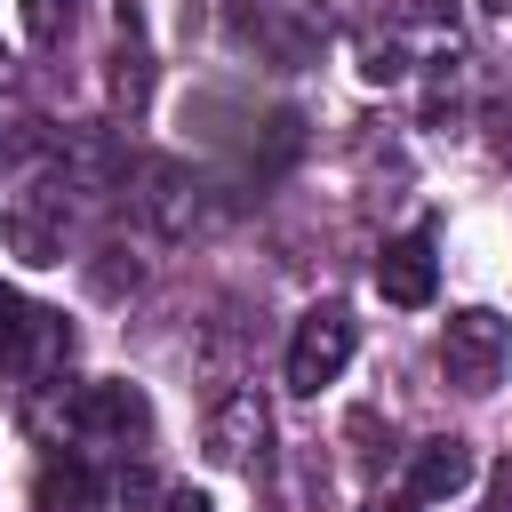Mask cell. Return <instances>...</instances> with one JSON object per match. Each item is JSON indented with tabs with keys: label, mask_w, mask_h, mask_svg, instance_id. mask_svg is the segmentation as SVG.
I'll list each match as a JSON object with an SVG mask.
<instances>
[{
	"label": "cell",
	"mask_w": 512,
	"mask_h": 512,
	"mask_svg": "<svg viewBox=\"0 0 512 512\" xmlns=\"http://www.w3.org/2000/svg\"><path fill=\"white\" fill-rule=\"evenodd\" d=\"M504 360H512V328H504V312H488V304L448 312V328H440V376H448L456 392H496Z\"/></svg>",
	"instance_id": "6da1fadb"
},
{
	"label": "cell",
	"mask_w": 512,
	"mask_h": 512,
	"mask_svg": "<svg viewBox=\"0 0 512 512\" xmlns=\"http://www.w3.org/2000/svg\"><path fill=\"white\" fill-rule=\"evenodd\" d=\"M64 424H72L80 440H112V448H128V440L152 432V400H144L136 384H120V376H96V384H80V392L64 400Z\"/></svg>",
	"instance_id": "7a4b0ae2"
},
{
	"label": "cell",
	"mask_w": 512,
	"mask_h": 512,
	"mask_svg": "<svg viewBox=\"0 0 512 512\" xmlns=\"http://www.w3.org/2000/svg\"><path fill=\"white\" fill-rule=\"evenodd\" d=\"M344 360H352V320H344L336 304L304 312L296 336H288V392H320V384H336Z\"/></svg>",
	"instance_id": "3957f363"
},
{
	"label": "cell",
	"mask_w": 512,
	"mask_h": 512,
	"mask_svg": "<svg viewBox=\"0 0 512 512\" xmlns=\"http://www.w3.org/2000/svg\"><path fill=\"white\" fill-rule=\"evenodd\" d=\"M64 352H72V336H64L56 312L0 296V368H8V376H48Z\"/></svg>",
	"instance_id": "277c9868"
},
{
	"label": "cell",
	"mask_w": 512,
	"mask_h": 512,
	"mask_svg": "<svg viewBox=\"0 0 512 512\" xmlns=\"http://www.w3.org/2000/svg\"><path fill=\"white\" fill-rule=\"evenodd\" d=\"M264 440H272V408L256 400V384H232L216 400V416H208V456L248 472V464H264Z\"/></svg>",
	"instance_id": "5b68a950"
},
{
	"label": "cell",
	"mask_w": 512,
	"mask_h": 512,
	"mask_svg": "<svg viewBox=\"0 0 512 512\" xmlns=\"http://www.w3.org/2000/svg\"><path fill=\"white\" fill-rule=\"evenodd\" d=\"M232 32L256 40V48H272V56H312L328 40V8H312V0H264V8H240Z\"/></svg>",
	"instance_id": "8992f818"
},
{
	"label": "cell",
	"mask_w": 512,
	"mask_h": 512,
	"mask_svg": "<svg viewBox=\"0 0 512 512\" xmlns=\"http://www.w3.org/2000/svg\"><path fill=\"white\" fill-rule=\"evenodd\" d=\"M472 472H480L472 440L440 432V440H424V448L408 456V496H416V504H448V496H464V488H472Z\"/></svg>",
	"instance_id": "52a82bcc"
},
{
	"label": "cell",
	"mask_w": 512,
	"mask_h": 512,
	"mask_svg": "<svg viewBox=\"0 0 512 512\" xmlns=\"http://www.w3.org/2000/svg\"><path fill=\"white\" fill-rule=\"evenodd\" d=\"M432 280H440V264H432V240L424 232L384 240V256H376V296L384 304H432Z\"/></svg>",
	"instance_id": "ba28073f"
},
{
	"label": "cell",
	"mask_w": 512,
	"mask_h": 512,
	"mask_svg": "<svg viewBox=\"0 0 512 512\" xmlns=\"http://www.w3.org/2000/svg\"><path fill=\"white\" fill-rule=\"evenodd\" d=\"M0 240H8L24 264H64V216H48L40 200H8Z\"/></svg>",
	"instance_id": "9c48e42d"
},
{
	"label": "cell",
	"mask_w": 512,
	"mask_h": 512,
	"mask_svg": "<svg viewBox=\"0 0 512 512\" xmlns=\"http://www.w3.org/2000/svg\"><path fill=\"white\" fill-rule=\"evenodd\" d=\"M144 184H152V192H144V216H152L160 232H192V216H200V184H192L184 168H168V160H152Z\"/></svg>",
	"instance_id": "30bf717a"
},
{
	"label": "cell",
	"mask_w": 512,
	"mask_h": 512,
	"mask_svg": "<svg viewBox=\"0 0 512 512\" xmlns=\"http://www.w3.org/2000/svg\"><path fill=\"white\" fill-rule=\"evenodd\" d=\"M96 504V480H88V464H40V512H88Z\"/></svg>",
	"instance_id": "8fae6325"
},
{
	"label": "cell",
	"mask_w": 512,
	"mask_h": 512,
	"mask_svg": "<svg viewBox=\"0 0 512 512\" xmlns=\"http://www.w3.org/2000/svg\"><path fill=\"white\" fill-rule=\"evenodd\" d=\"M352 56H360V80H368V88L408 80V48H400L392 32H360V48H352Z\"/></svg>",
	"instance_id": "7c38bea8"
},
{
	"label": "cell",
	"mask_w": 512,
	"mask_h": 512,
	"mask_svg": "<svg viewBox=\"0 0 512 512\" xmlns=\"http://www.w3.org/2000/svg\"><path fill=\"white\" fill-rule=\"evenodd\" d=\"M144 504H152V472L144 464H112L96 480V512H144Z\"/></svg>",
	"instance_id": "4fadbf2b"
},
{
	"label": "cell",
	"mask_w": 512,
	"mask_h": 512,
	"mask_svg": "<svg viewBox=\"0 0 512 512\" xmlns=\"http://www.w3.org/2000/svg\"><path fill=\"white\" fill-rule=\"evenodd\" d=\"M24 32H32L40 48H56V40L72 32V0H24Z\"/></svg>",
	"instance_id": "5bb4252c"
},
{
	"label": "cell",
	"mask_w": 512,
	"mask_h": 512,
	"mask_svg": "<svg viewBox=\"0 0 512 512\" xmlns=\"http://www.w3.org/2000/svg\"><path fill=\"white\" fill-rule=\"evenodd\" d=\"M144 88H152V64H144L136 48H120V56H112V96H120V104H144Z\"/></svg>",
	"instance_id": "9a60e30c"
},
{
	"label": "cell",
	"mask_w": 512,
	"mask_h": 512,
	"mask_svg": "<svg viewBox=\"0 0 512 512\" xmlns=\"http://www.w3.org/2000/svg\"><path fill=\"white\" fill-rule=\"evenodd\" d=\"M160 512H216V504H208L200 488H168V496H160Z\"/></svg>",
	"instance_id": "2e32d148"
},
{
	"label": "cell",
	"mask_w": 512,
	"mask_h": 512,
	"mask_svg": "<svg viewBox=\"0 0 512 512\" xmlns=\"http://www.w3.org/2000/svg\"><path fill=\"white\" fill-rule=\"evenodd\" d=\"M496 504H504V512H512V464H504V472H496Z\"/></svg>",
	"instance_id": "e0dca14e"
},
{
	"label": "cell",
	"mask_w": 512,
	"mask_h": 512,
	"mask_svg": "<svg viewBox=\"0 0 512 512\" xmlns=\"http://www.w3.org/2000/svg\"><path fill=\"white\" fill-rule=\"evenodd\" d=\"M408 16H448V0H408Z\"/></svg>",
	"instance_id": "ac0fdd59"
}]
</instances>
